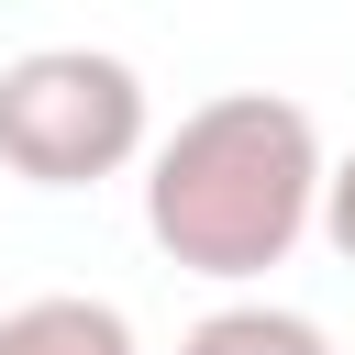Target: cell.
Returning a JSON list of instances; mask_svg holds the SVG:
<instances>
[{
	"label": "cell",
	"mask_w": 355,
	"mask_h": 355,
	"mask_svg": "<svg viewBox=\"0 0 355 355\" xmlns=\"http://www.w3.org/2000/svg\"><path fill=\"white\" fill-rule=\"evenodd\" d=\"M144 144H155V100H144L133 55L33 44L0 67V166L22 189H100V178L144 166Z\"/></svg>",
	"instance_id": "obj_2"
},
{
	"label": "cell",
	"mask_w": 355,
	"mask_h": 355,
	"mask_svg": "<svg viewBox=\"0 0 355 355\" xmlns=\"http://www.w3.org/2000/svg\"><path fill=\"white\" fill-rule=\"evenodd\" d=\"M0 355H144V344H133V311L122 300L44 288V300H11L0 311Z\"/></svg>",
	"instance_id": "obj_3"
},
{
	"label": "cell",
	"mask_w": 355,
	"mask_h": 355,
	"mask_svg": "<svg viewBox=\"0 0 355 355\" xmlns=\"http://www.w3.org/2000/svg\"><path fill=\"white\" fill-rule=\"evenodd\" d=\"M322 211V122L288 89H222L144 144V233L189 277H266Z\"/></svg>",
	"instance_id": "obj_1"
},
{
	"label": "cell",
	"mask_w": 355,
	"mask_h": 355,
	"mask_svg": "<svg viewBox=\"0 0 355 355\" xmlns=\"http://www.w3.org/2000/svg\"><path fill=\"white\" fill-rule=\"evenodd\" d=\"M311 233L355 266V144H344V155H322V211H311Z\"/></svg>",
	"instance_id": "obj_5"
},
{
	"label": "cell",
	"mask_w": 355,
	"mask_h": 355,
	"mask_svg": "<svg viewBox=\"0 0 355 355\" xmlns=\"http://www.w3.org/2000/svg\"><path fill=\"white\" fill-rule=\"evenodd\" d=\"M178 355H333V333L311 311H277V300H222L211 322L178 333Z\"/></svg>",
	"instance_id": "obj_4"
}]
</instances>
